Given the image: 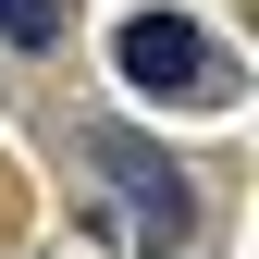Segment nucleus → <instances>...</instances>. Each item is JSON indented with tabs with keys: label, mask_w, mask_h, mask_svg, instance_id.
<instances>
[{
	"label": "nucleus",
	"mask_w": 259,
	"mask_h": 259,
	"mask_svg": "<svg viewBox=\"0 0 259 259\" xmlns=\"http://www.w3.org/2000/svg\"><path fill=\"white\" fill-rule=\"evenodd\" d=\"M0 37L13 50H62V0H0Z\"/></svg>",
	"instance_id": "obj_3"
},
{
	"label": "nucleus",
	"mask_w": 259,
	"mask_h": 259,
	"mask_svg": "<svg viewBox=\"0 0 259 259\" xmlns=\"http://www.w3.org/2000/svg\"><path fill=\"white\" fill-rule=\"evenodd\" d=\"M87 160H99V173L123 185V210L148 222V247H160V259H173L185 235H198V185H185L173 160L148 148V136H123V123H99V136H87Z\"/></svg>",
	"instance_id": "obj_2"
},
{
	"label": "nucleus",
	"mask_w": 259,
	"mask_h": 259,
	"mask_svg": "<svg viewBox=\"0 0 259 259\" xmlns=\"http://www.w3.org/2000/svg\"><path fill=\"white\" fill-rule=\"evenodd\" d=\"M111 62H123V87H136V99H198V111L247 87L235 50H222L198 13H123V25H111Z\"/></svg>",
	"instance_id": "obj_1"
}]
</instances>
